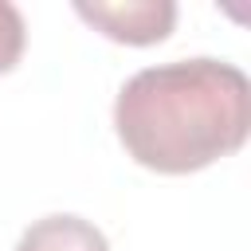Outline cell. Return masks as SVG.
Instances as JSON below:
<instances>
[{
    "mask_svg": "<svg viewBox=\"0 0 251 251\" xmlns=\"http://www.w3.org/2000/svg\"><path fill=\"white\" fill-rule=\"evenodd\" d=\"M122 149L153 173L184 176L235 153L251 129V82L224 59H173L126 78L114 102Z\"/></svg>",
    "mask_w": 251,
    "mask_h": 251,
    "instance_id": "6da1fadb",
    "label": "cell"
},
{
    "mask_svg": "<svg viewBox=\"0 0 251 251\" xmlns=\"http://www.w3.org/2000/svg\"><path fill=\"white\" fill-rule=\"evenodd\" d=\"M75 12L106 39L129 47L161 43L176 24L173 0H75Z\"/></svg>",
    "mask_w": 251,
    "mask_h": 251,
    "instance_id": "7a4b0ae2",
    "label": "cell"
},
{
    "mask_svg": "<svg viewBox=\"0 0 251 251\" xmlns=\"http://www.w3.org/2000/svg\"><path fill=\"white\" fill-rule=\"evenodd\" d=\"M16 251H110V243L90 220L71 216V212H55V216L35 220L20 235Z\"/></svg>",
    "mask_w": 251,
    "mask_h": 251,
    "instance_id": "3957f363",
    "label": "cell"
},
{
    "mask_svg": "<svg viewBox=\"0 0 251 251\" xmlns=\"http://www.w3.org/2000/svg\"><path fill=\"white\" fill-rule=\"evenodd\" d=\"M24 43H27V27H24L20 8L8 4V0H0V75H8L20 63Z\"/></svg>",
    "mask_w": 251,
    "mask_h": 251,
    "instance_id": "277c9868",
    "label": "cell"
}]
</instances>
